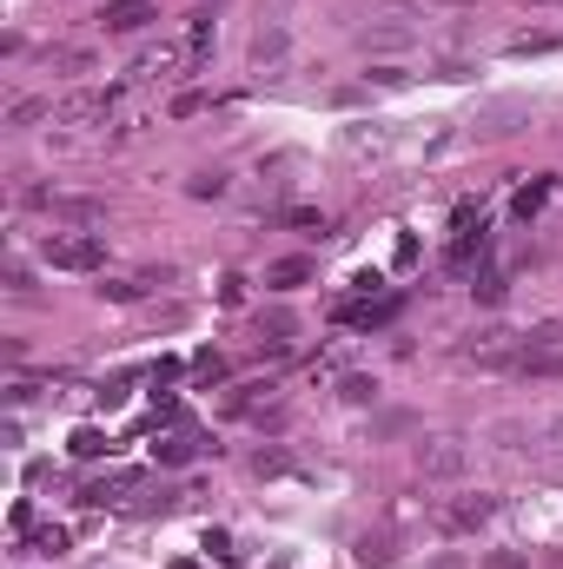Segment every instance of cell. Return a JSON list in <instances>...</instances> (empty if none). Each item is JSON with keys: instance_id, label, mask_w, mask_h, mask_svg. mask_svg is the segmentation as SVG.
Returning <instances> with one entry per match:
<instances>
[{"instance_id": "cell-1", "label": "cell", "mask_w": 563, "mask_h": 569, "mask_svg": "<svg viewBox=\"0 0 563 569\" xmlns=\"http://www.w3.org/2000/svg\"><path fill=\"white\" fill-rule=\"evenodd\" d=\"M40 259H47L53 272H100V266H107V246H100L93 232H47V239H40Z\"/></svg>"}, {"instance_id": "cell-2", "label": "cell", "mask_w": 563, "mask_h": 569, "mask_svg": "<svg viewBox=\"0 0 563 569\" xmlns=\"http://www.w3.org/2000/svg\"><path fill=\"white\" fill-rule=\"evenodd\" d=\"M464 463H471V450H464L457 437H424V443H418V470H424V477H437V483L464 477Z\"/></svg>"}, {"instance_id": "cell-3", "label": "cell", "mask_w": 563, "mask_h": 569, "mask_svg": "<svg viewBox=\"0 0 563 569\" xmlns=\"http://www.w3.org/2000/svg\"><path fill=\"white\" fill-rule=\"evenodd\" d=\"M113 107H120V87H93V93H67L60 120H107Z\"/></svg>"}, {"instance_id": "cell-4", "label": "cell", "mask_w": 563, "mask_h": 569, "mask_svg": "<svg viewBox=\"0 0 563 569\" xmlns=\"http://www.w3.org/2000/svg\"><path fill=\"white\" fill-rule=\"evenodd\" d=\"M179 67H192V47H186V40H179V47H152V53H140L134 73H140V80H172Z\"/></svg>"}, {"instance_id": "cell-5", "label": "cell", "mask_w": 563, "mask_h": 569, "mask_svg": "<svg viewBox=\"0 0 563 569\" xmlns=\"http://www.w3.org/2000/svg\"><path fill=\"white\" fill-rule=\"evenodd\" d=\"M107 33H140L146 20H152V0H107Z\"/></svg>"}, {"instance_id": "cell-6", "label": "cell", "mask_w": 563, "mask_h": 569, "mask_svg": "<svg viewBox=\"0 0 563 569\" xmlns=\"http://www.w3.org/2000/svg\"><path fill=\"white\" fill-rule=\"evenodd\" d=\"M33 206H40V212H53V219H80V226H93V219H100V206H93V199H67V192H33Z\"/></svg>"}, {"instance_id": "cell-7", "label": "cell", "mask_w": 563, "mask_h": 569, "mask_svg": "<svg viewBox=\"0 0 563 569\" xmlns=\"http://www.w3.org/2000/svg\"><path fill=\"white\" fill-rule=\"evenodd\" d=\"M491 510H497V503H491V497H477V503H457V510H444V523H451V530H471V523H484Z\"/></svg>"}, {"instance_id": "cell-8", "label": "cell", "mask_w": 563, "mask_h": 569, "mask_svg": "<svg viewBox=\"0 0 563 569\" xmlns=\"http://www.w3.org/2000/svg\"><path fill=\"white\" fill-rule=\"evenodd\" d=\"M305 272H312L305 259H279V266L266 272V284H279V291H292V284H305Z\"/></svg>"}, {"instance_id": "cell-9", "label": "cell", "mask_w": 563, "mask_h": 569, "mask_svg": "<svg viewBox=\"0 0 563 569\" xmlns=\"http://www.w3.org/2000/svg\"><path fill=\"white\" fill-rule=\"evenodd\" d=\"M40 113H53V100H13V113H7V127H33Z\"/></svg>"}, {"instance_id": "cell-10", "label": "cell", "mask_w": 563, "mask_h": 569, "mask_svg": "<svg viewBox=\"0 0 563 569\" xmlns=\"http://www.w3.org/2000/svg\"><path fill=\"white\" fill-rule=\"evenodd\" d=\"M279 53H285V33H279V27L253 40V60H259V67H266V60H279Z\"/></svg>"}, {"instance_id": "cell-11", "label": "cell", "mask_w": 563, "mask_h": 569, "mask_svg": "<svg viewBox=\"0 0 563 569\" xmlns=\"http://www.w3.org/2000/svg\"><path fill=\"white\" fill-rule=\"evenodd\" d=\"M557 47V33H517L511 40V53H551Z\"/></svg>"}, {"instance_id": "cell-12", "label": "cell", "mask_w": 563, "mask_h": 569, "mask_svg": "<svg viewBox=\"0 0 563 569\" xmlns=\"http://www.w3.org/2000/svg\"><path fill=\"white\" fill-rule=\"evenodd\" d=\"M192 192H199V199H219V192H226V179H219V172H199V179H192Z\"/></svg>"}, {"instance_id": "cell-13", "label": "cell", "mask_w": 563, "mask_h": 569, "mask_svg": "<svg viewBox=\"0 0 563 569\" xmlns=\"http://www.w3.org/2000/svg\"><path fill=\"white\" fill-rule=\"evenodd\" d=\"M544 450H563V411L551 418V425H544Z\"/></svg>"}]
</instances>
